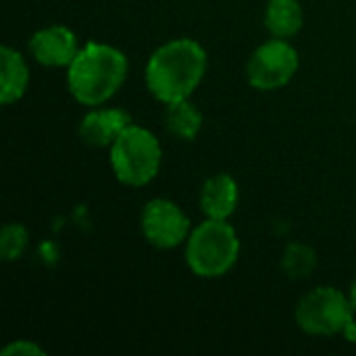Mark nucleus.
<instances>
[{
  "label": "nucleus",
  "instance_id": "nucleus-6",
  "mask_svg": "<svg viewBox=\"0 0 356 356\" xmlns=\"http://www.w3.org/2000/svg\"><path fill=\"white\" fill-rule=\"evenodd\" d=\"M300 67L298 50L284 38L263 42L246 63V79L259 92H273L292 81Z\"/></svg>",
  "mask_w": 356,
  "mask_h": 356
},
{
  "label": "nucleus",
  "instance_id": "nucleus-3",
  "mask_svg": "<svg viewBox=\"0 0 356 356\" xmlns=\"http://www.w3.org/2000/svg\"><path fill=\"white\" fill-rule=\"evenodd\" d=\"M240 257L238 232L225 219H204L186 240V263L190 271L204 280L223 277Z\"/></svg>",
  "mask_w": 356,
  "mask_h": 356
},
{
  "label": "nucleus",
  "instance_id": "nucleus-10",
  "mask_svg": "<svg viewBox=\"0 0 356 356\" xmlns=\"http://www.w3.org/2000/svg\"><path fill=\"white\" fill-rule=\"evenodd\" d=\"M240 202L238 181L227 173L211 175L200 190V209L209 219H229Z\"/></svg>",
  "mask_w": 356,
  "mask_h": 356
},
{
  "label": "nucleus",
  "instance_id": "nucleus-4",
  "mask_svg": "<svg viewBox=\"0 0 356 356\" xmlns=\"http://www.w3.org/2000/svg\"><path fill=\"white\" fill-rule=\"evenodd\" d=\"M108 161L117 181H121L123 186L142 188L159 175L163 148L159 138L150 129L131 123L111 144Z\"/></svg>",
  "mask_w": 356,
  "mask_h": 356
},
{
  "label": "nucleus",
  "instance_id": "nucleus-1",
  "mask_svg": "<svg viewBox=\"0 0 356 356\" xmlns=\"http://www.w3.org/2000/svg\"><path fill=\"white\" fill-rule=\"evenodd\" d=\"M209 67L207 50L192 38H175L159 46L144 71L148 92L163 104L186 100L204 79Z\"/></svg>",
  "mask_w": 356,
  "mask_h": 356
},
{
  "label": "nucleus",
  "instance_id": "nucleus-8",
  "mask_svg": "<svg viewBox=\"0 0 356 356\" xmlns=\"http://www.w3.org/2000/svg\"><path fill=\"white\" fill-rule=\"evenodd\" d=\"M31 56L44 67H69L79 52L77 35L65 25H48L29 38Z\"/></svg>",
  "mask_w": 356,
  "mask_h": 356
},
{
  "label": "nucleus",
  "instance_id": "nucleus-15",
  "mask_svg": "<svg viewBox=\"0 0 356 356\" xmlns=\"http://www.w3.org/2000/svg\"><path fill=\"white\" fill-rule=\"evenodd\" d=\"M29 246V232L21 223H4L0 232V257L6 263L19 261Z\"/></svg>",
  "mask_w": 356,
  "mask_h": 356
},
{
  "label": "nucleus",
  "instance_id": "nucleus-9",
  "mask_svg": "<svg viewBox=\"0 0 356 356\" xmlns=\"http://www.w3.org/2000/svg\"><path fill=\"white\" fill-rule=\"evenodd\" d=\"M131 117L123 108L92 106L79 121V138L96 148H111V144L131 125Z\"/></svg>",
  "mask_w": 356,
  "mask_h": 356
},
{
  "label": "nucleus",
  "instance_id": "nucleus-14",
  "mask_svg": "<svg viewBox=\"0 0 356 356\" xmlns=\"http://www.w3.org/2000/svg\"><path fill=\"white\" fill-rule=\"evenodd\" d=\"M317 267V252L300 242H292L286 246L282 254V269L292 280H305L309 277Z\"/></svg>",
  "mask_w": 356,
  "mask_h": 356
},
{
  "label": "nucleus",
  "instance_id": "nucleus-11",
  "mask_svg": "<svg viewBox=\"0 0 356 356\" xmlns=\"http://www.w3.org/2000/svg\"><path fill=\"white\" fill-rule=\"evenodd\" d=\"M29 86V67L21 52L10 46L0 48V102L4 106L19 102Z\"/></svg>",
  "mask_w": 356,
  "mask_h": 356
},
{
  "label": "nucleus",
  "instance_id": "nucleus-5",
  "mask_svg": "<svg viewBox=\"0 0 356 356\" xmlns=\"http://www.w3.org/2000/svg\"><path fill=\"white\" fill-rule=\"evenodd\" d=\"M355 307L342 290L317 286L296 305V325L309 336H338L355 319Z\"/></svg>",
  "mask_w": 356,
  "mask_h": 356
},
{
  "label": "nucleus",
  "instance_id": "nucleus-12",
  "mask_svg": "<svg viewBox=\"0 0 356 356\" xmlns=\"http://www.w3.org/2000/svg\"><path fill=\"white\" fill-rule=\"evenodd\" d=\"M305 13L298 0H269L265 8V27L273 38H292L302 29Z\"/></svg>",
  "mask_w": 356,
  "mask_h": 356
},
{
  "label": "nucleus",
  "instance_id": "nucleus-13",
  "mask_svg": "<svg viewBox=\"0 0 356 356\" xmlns=\"http://www.w3.org/2000/svg\"><path fill=\"white\" fill-rule=\"evenodd\" d=\"M165 127L171 136L179 138V140H186V142H192L196 140V136L200 134L202 129V123H204V117L202 113L198 111V106L186 98V100H177V102H171V104H165Z\"/></svg>",
  "mask_w": 356,
  "mask_h": 356
},
{
  "label": "nucleus",
  "instance_id": "nucleus-17",
  "mask_svg": "<svg viewBox=\"0 0 356 356\" xmlns=\"http://www.w3.org/2000/svg\"><path fill=\"white\" fill-rule=\"evenodd\" d=\"M342 336L348 340V342H353V344H356V321L353 319L346 327H344V332H342Z\"/></svg>",
  "mask_w": 356,
  "mask_h": 356
},
{
  "label": "nucleus",
  "instance_id": "nucleus-2",
  "mask_svg": "<svg viewBox=\"0 0 356 356\" xmlns=\"http://www.w3.org/2000/svg\"><path fill=\"white\" fill-rule=\"evenodd\" d=\"M127 56L104 42H86L67 67V90L83 106H102L127 79Z\"/></svg>",
  "mask_w": 356,
  "mask_h": 356
},
{
  "label": "nucleus",
  "instance_id": "nucleus-16",
  "mask_svg": "<svg viewBox=\"0 0 356 356\" xmlns=\"http://www.w3.org/2000/svg\"><path fill=\"white\" fill-rule=\"evenodd\" d=\"M2 356H46V353L31 340H15L2 348Z\"/></svg>",
  "mask_w": 356,
  "mask_h": 356
},
{
  "label": "nucleus",
  "instance_id": "nucleus-7",
  "mask_svg": "<svg viewBox=\"0 0 356 356\" xmlns=\"http://www.w3.org/2000/svg\"><path fill=\"white\" fill-rule=\"evenodd\" d=\"M140 227L146 242L159 250H173L181 246L192 232L188 215L167 198H152L144 204Z\"/></svg>",
  "mask_w": 356,
  "mask_h": 356
},
{
  "label": "nucleus",
  "instance_id": "nucleus-18",
  "mask_svg": "<svg viewBox=\"0 0 356 356\" xmlns=\"http://www.w3.org/2000/svg\"><path fill=\"white\" fill-rule=\"evenodd\" d=\"M348 298H350V302H353V307H355V311H356V275L353 277V282H350V288H348Z\"/></svg>",
  "mask_w": 356,
  "mask_h": 356
}]
</instances>
